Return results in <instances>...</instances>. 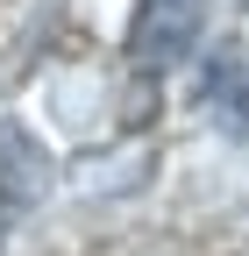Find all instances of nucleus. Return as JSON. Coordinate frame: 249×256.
Instances as JSON below:
<instances>
[{
    "label": "nucleus",
    "instance_id": "f03ea898",
    "mask_svg": "<svg viewBox=\"0 0 249 256\" xmlns=\"http://www.w3.org/2000/svg\"><path fill=\"white\" fill-rule=\"evenodd\" d=\"M43 185H50V156H43V142L28 136L22 121H0V235L22 228V220L36 214Z\"/></svg>",
    "mask_w": 249,
    "mask_h": 256
},
{
    "label": "nucleus",
    "instance_id": "7ed1b4c3",
    "mask_svg": "<svg viewBox=\"0 0 249 256\" xmlns=\"http://www.w3.org/2000/svg\"><path fill=\"white\" fill-rule=\"evenodd\" d=\"M200 100H206V114L221 121L228 136L249 142V57L235 43H214L200 57Z\"/></svg>",
    "mask_w": 249,
    "mask_h": 256
},
{
    "label": "nucleus",
    "instance_id": "f257e3e1",
    "mask_svg": "<svg viewBox=\"0 0 249 256\" xmlns=\"http://www.w3.org/2000/svg\"><path fill=\"white\" fill-rule=\"evenodd\" d=\"M200 28H206V0H142L136 8V36H128L136 72L142 78L178 72V64L200 50Z\"/></svg>",
    "mask_w": 249,
    "mask_h": 256
}]
</instances>
